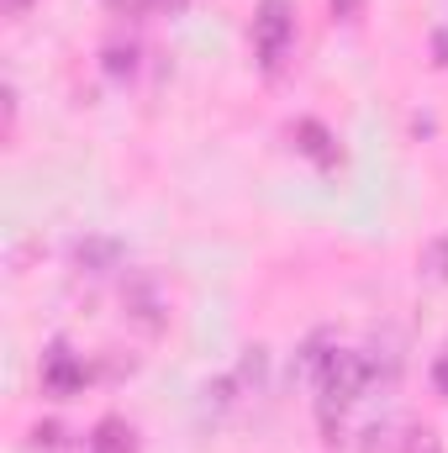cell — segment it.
Masks as SVG:
<instances>
[{"mask_svg":"<svg viewBox=\"0 0 448 453\" xmlns=\"http://www.w3.org/2000/svg\"><path fill=\"white\" fill-rule=\"evenodd\" d=\"M312 380H317V417H322V427H328V433H337L343 411L369 390L375 369H369V358H364V353L328 348V353H322V364L312 369Z\"/></svg>","mask_w":448,"mask_h":453,"instance_id":"obj_1","label":"cell"},{"mask_svg":"<svg viewBox=\"0 0 448 453\" xmlns=\"http://www.w3.org/2000/svg\"><path fill=\"white\" fill-rule=\"evenodd\" d=\"M296 53V5L290 0H259L253 11V58L264 74H280Z\"/></svg>","mask_w":448,"mask_h":453,"instance_id":"obj_2","label":"cell"},{"mask_svg":"<svg viewBox=\"0 0 448 453\" xmlns=\"http://www.w3.org/2000/svg\"><path fill=\"white\" fill-rule=\"evenodd\" d=\"M85 385V364L64 348V342H53L48 353H42V390L48 395H74Z\"/></svg>","mask_w":448,"mask_h":453,"instance_id":"obj_3","label":"cell"},{"mask_svg":"<svg viewBox=\"0 0 448 453\" xmlns=\"http://www.w3.org/2000/svg\"><path fill=\"white\" fill-rule=\"evenodd\" d=\"M296 148H301L306 158H317L322 169L337 164V137L322 127V121H312V116H306V121H296Z\"/></svg>","mask_w":448,"mask_h":453,"instance_id":"obj_4","label":"cell"},{"mask_svg":"<svg viewBox=\"0 0 448 453\" xmlns=\"http://www.w3.org/2000/svg\"><path fill=\"white\" fill-rule=\"evenodd\" d=\"M90 449H96V453H137V433H132V422L106 417V422H96V438H90Z\"/></svg>","mask_w":448,"mask_h":453,"instance_id":"obj_5","label":"cell"},{"mask_svg":"<svg viewBox=\"0 0 448 453\" xmlns=\"http://www.w3.org/2000/svg\"><path fill=\"white\" fill-rule=\"evenodd\" d=\"M121 306H127L137 322L158 327V296H153V285H148V280H132V290H121Z\"/></svg>","mask_w":448,"mask_h":453,"instance_id":"obj_6","label":"cell"},{"mask_svg":"<svg viewBox=\"0 0 448 453\" xmlns=\"http://www.w3.org/2000/svg\"><path fill=\"white\" fill-rule=\"evenodd\" d=\"M106 74H116V80H132V74H137V48H132V42H127V48H121V42L106 48Z\"/></svg>","mask_w":448,"mask_h":453,"instance_id":"obj_7","label":"cell"},{"mask_svg":"<svg viewBox=\"0 0 448 453\" xmlns=\"http://www.w3.org/2000/svg\"><path fill=\"white\" fill-rule=\"evenodd\" d=\"M401 453H444V438L433 433V427H406V438H401Z\"/></svg>","mask_w":448,"mask_h":453,"instance_id":"obj_8","label":"cell"},{"mask_svg":"<svg viewBox=\"0 0 448 453\" xmlns=\"http://www.w3.org/2000/svg\"><path fill=\"white\" fill-rule=\"evenodd\" d=\"M422 264H428V274H433V280H448V232H444V237H433V242H428Z\"/></svg>","mask_w":448,"mask_h":453,"instance_id":"obj_9","label":"cell"},{"mask_svg":"<svg viewBox=\"0 0 448 453\" xmlns=\"http://www.w3.org/2000/svg\"><path fill=\"white\" fill-rule=\"evenodd\" d=\"M359 11H364V0H333V16H343V21H359Z\"/></svg>","mask_w":448,"mask_h":453,"instance_id":"obj_10","label":"cell"},{"mask_svg":"<svg viewBox=\"0 0 448 453\" xmlns=\"http://www.w3.org/2000/svg\"><path fill=\"white\" fill-rule=\"evenodd\" d=\"M148 5H153V11H164V16H180V11H190L196 0H148Z\"/></svg>","mask_w":448,"mask_h":453,"instance_id":"obj_11","label":"cell"},{"mask_svg":"<svg viewBox=\"0 0 448 453\" xmlns=\"http://www.w3.org/2000/svg\"><path fill=\"white\" fill-rule=\"evenodd\" d=\"M433 385H438V395H448V353H438V364H433Z\"/></svg>","mask_w":448,"mask_h":453,"instance_id":"obj_12","label":"cell"},{"mask_svg":"<svg viewBox=\"0 0 448 453\" xmlns=\"http://www.w3.org/2000/svg\"><path fill=\"white\" fill-rule=\"evenodd\" d=\"M32 438H37V449H58V427H53V422H48V427H37Z\"/></svg>","mask_w":448,"mask_h":453,"instance_id":"obj_13","label":"cell"},{"mask_svg":"<svg viewBox=\"0 0 448 453\" xmlns=\"http://www.w3.org/2000/svg\"><path fill=\"white\" fill-rule=\"evenodd\" d=\"M0 5H5V16H27L32 11V0H0Z\"/></svg>","mask_w":448,"mask_h":453,"instance_id":"obj_14","label":"cell"},{"mask_svg":"<svg viewBox=\"0 0 448 453\" xmlns=\"http://www.w3.org/2000/svg\"><path fill=\"white\" fill-rule=\"evenodd\" d=\"M106 5H112V11H132V5H137V0H106Z\"/></svg>","mask_w":448,"mask_h":453,"instance_id":"obj_15","label":"cell"}]
</instances>
